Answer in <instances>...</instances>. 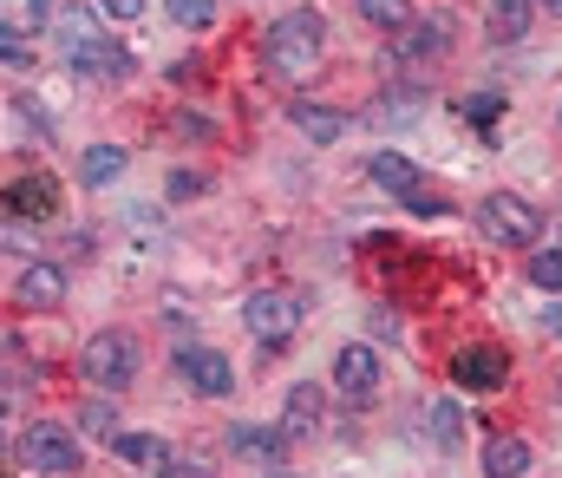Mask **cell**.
Returning <instances> with one entry per match:
<instances>
[{"mask_svg": "<svg viewBox=\"0 0 562 478\" xmlns=\"http://www.w3.org/2000/svg\"><path fill=\"white\" fill-rule=\"evenodd\" d=\"M79 433H99V440H112V433H119V407H112V400H86V413H79Z\"/></svg>", "mask_w": 562, "mask_h": 478, "instance_id": "cb8c5ba5", "label": "cell"}, {"mask_svg": "<svg viewBox=\"0 0 562 478\" xmlns=\"http://www.w3.org/2000/svg\"><path fill=\"white\" fill-rule=\"evenodd\" d=\"M288 119H294V132H307L314 145H334V138H347V112H334V105L294 99V105H288Z\"/></svg>", "mask_w": 562, "mask_h": 478, "instance_id": "4fadbf2b", "label": "cell"}, {"mask_svg": "<svg viewBox=\"0 0 562 478\" xmlns=\"http://www.w3.org/2000/svg\"><path fill=\"white\" fill-rule=\"evenodd\" d=\"M53 26H59V46H79V40H92V13H86V7H66Z\"/></svg>", "mask_w": 562, "mask_h": 478, "instance_id": "4316f807", "label": "cell"}, {"mask_svg": "<svg viewBox=\"0 0 562 478\" xmlns=\"http://www.w3.org/2000/svg\"><path fill=\"white\" fill-rule=\"evenodd\" d=\"M243 321H249V334H256V341L281 347V341H294V327H301V302H294V296H281V289H256V296L243 302Z\"/></svg>", "mask_w": 562, "mask_h": 478, "instance_id": "5b68a950", "label": "cell"}, {"mask_svg": "<svg viewBox=\"0 0 562 478\" xmlns=\"http://www.w3.org/2000/svg\"><path fill=\"white\" fill-rule=\"evenodd\" d=\"M543 327H550V334H557V341H562V296H557V302H550V309H543Z\"/></svg>", "mask_w": 562, "mask_h": 478, "instance_id": "1f68e13d", "label": "cell"}, {"mask_svg": "<svg viewBox=\"0 0 562 478\" xmlns=\"http://www.w3.org/2000/svg\"><path fill=\"white\" fill-rule=\"evenodd\" d=\"M406 210H413V216H445V197H438V190L419 177V184L406 190Z\"/></svg>", "mask_w": 562, "mask_h": 478, "instance_id": "83f0119b", "label": "cell"}, {"mask_svg": "<svg viewBox=\"0 0 562 478\" xmlns=\"http://www.w3.org/2000/svg\"><path fill=\"white\" fill-rule=\"evenodd\" d=\"M477 223H484L491 243H537L543 236V210L530 197H517V190H491L484 210H477Z\"/></svg>", "mask_w": 562, "mask_h": 478, "instance_id": "3957f363", "label": "cell"}, {"mask_svg": "<svg viewBox=\"0 0 562 478\" xmlns=\"http://www.w3.org/2000/svg\"><path fill=\"white\" fill-rule=\"evenodd\" d=\"M99 7H105L112 20H138V13H144V0H99Z\"/></svg>", "mask_w": 562, "mask_h": 478, "instance_id": "4dcf8cb0", "label": "cell"}, {"mask_svg": "<svg viewBox=\"0 0 562 478\" xmlns=\"http://www.w3.org/2000/svg\"><path fill=\"white\" fill-rule=\"evenodd\" d=\"M393 53H400V59H438V53H445V26H406Z\"/></svg>", "mask_w": 562, "mask_h": 478, "instance_id": "44dd1931", "label": "cell"}, {"mask_svg": "<svg viewBox=\"0 0 562 478\" xmlns=\"http://www.w3.org/2000/svg\"><path fill=\"white\" fill-rule=\"evenodd\" d=\"M321 420H327V393H321L314 380L288 387V400H281V440H314Z\"/></svg>", "mask_w": 562, "mask_h": 478, "instance_id": "9c48e42d", "label": "cell"}, {"mask_svg": "<svg viewBox=\"0 0 562 478\" xmlns=\"http://www.w3.org/2000/svg\"><path fill=\"white\" fill-rule=\"evenodd\" d=\"M425 426H431V440H438L445 453H451V446L464 440V413H458L451 400H431V407H425Z\"/></svg>", "mask_w": 562, "mask_h": 478, "instance_id": "ffe728a7", "label": "cell"}, {"mask_svg": "<svg viewBox=\"0 0 562 478\" xmlns=\"http://www.w3.org/2000/svg\"><path fill=\"white\" fill-rule=\"evenodd\" d=\"M281 446H288V440H281L276 426H229V453H236V459L276 466V459H281Z\"/></svg>", "mask_w": 562, "mask_h": 478, "instance_id": "9a60e30c", "label": "cell"}, {"mask_svg": "<svg viewBox=\"0 0 562 478\" xmlns=\"http://www.w3.org/2000/svg\"><path fill=\"white\" fill-rule=\"evenodd\" d=\"M112 453H119V466H132V473H170V466H177V446L157 440V433H112Z\"/></svg>", "mask_w": 562, "mask_h": 478, "instance_id": "8fae6325", "label": "cell"}, {"mask_svg": "<svg viewBox=\"0 0 562 478\" xmlns=\"http://www.w3.org/2000/svg\"><path fill=\"white\" fill-rule=\"evenodd\" d=\"M0 59H7V66H26V40H20L13 26H0Z\"/></svg>", "mask_w": 562, "mask_h": 478, "instance_id": "f546056e", "label": "cell"}, {"mask_svg": "<svg viewBox=\"0 0 562 478\" xmlns=\"http://www.w3.org/2000/svg\"><path fill=\"white\" fill-rule=\"evenodd\" d=\"M334 387H340L347 400H373V393H380V347H367V341L340 347V354H334Z\"/></svg>", "mask_w": 562, "mask_h": 478, "instance_id": "ba28073f", "label": "cell"}, {"mask_svg": "<svg viewBox=\"0 0 562 478\" xmlns=\"http://www.w3.org/2000/svg\"><path fill=\"white\" fill-rule=\"evenodd\" d=\"M524 473H530V446L517 433H497L484 446V478H524Z\"/></svg>", "mask_w": 562, "mask_h": 478, "instance_id": "2e32d148", "label": "cell"}, {"mask_svg": "<svg viewBox=\"0 0 562 478\" xmlns=\"http://www.w3.org/2000/svg\"><path fill=\"white\" fill-rule=\"evenodd\" d=\"M7 210H13V216H53V210H59V184H53L46 170H26V177L7 184Z\"/></svg>", "mask_w": 562, "mask_h": 478, "instance_id": "7c38bea8", "label": "cell"}, {"mask_svg": "<svg viewBox=\"0 0 562 478\" xmlns=\"http://www.w3.org/2000/svg\"><path fill=\"white\" fill-rule=\"evenodd\" d=\"M79 367H86L99 387H132V380H138V341H132L125 327H99V334L86 341Z\"/></svg>", "mask_w": 562, "mask_h": 478, "instance_id": "277c9868", "label": "cell"}, {"mask_svg": "<svg viewBox=\"0 0 562 478\" xmlns=\"http://www.w3.org/2000/svg\"><path fill=\"white\" fill-rule=\"evenodd\" d=\"M66 53V66L79 73V79H132V53H125V40H112V33H92V40H79V46H59Z\"/></svg>", "mask_w": 562, "mask_h": 478, "instance_id": "8992f818", "label": "cell"}, {"mask_svg": "<svg viewBox=\"0 0 562 478\" xmlns=\"http://www.w3.org/2000/svg\"><path fill=\"white\" fill-rule=\"evenodd\" d=\"M164 478H210V473H177V466H170V473H164Z\"/></svg>", "mask_w": 562, "mask_h": 478, "instance_id": "d6a6232c", "label": "cell"}, {"mask_svg": "<svg viewBox=\"0 0 562 478\" xmlns=\"http://www.w3.org/2000/svg\"><path fill=\"white\" fill-rule=\"evenodd\" d=\"M504 374H510V360H504L497 347H458V354H451V380H458V387H471V393L504 387Z\"/></svg>", "mask_w": 562, "mask_h": 478, "instance_id": "30bf717a", "label": "cell"}, {"mask_svg": "<svg viewBox=\"0 0 562 478\" xmlns=\"http://www.w3.org/2000/svg\"><path fill=\"white\" fill-rule=\"evenodd\" d=\"M20 302H26V309H59V302H66V269L26 263V269H20Z\"/></svg>", "mask_w": 562, "mask_h": 478, "instance_id": "5bb4252c", "label": "cell"}, {"mask_svg": "<svg viewBox=\"0 0 562 478\" xmlns=\"http://www.w3.org/2000/svg\"><path fill=\"white\" fill-rule=\"evenodd\" d=\"M497 112H504V99H497V92H491V99H484V92H477V99H464V119H477V125H491Z\"/></svg>", "mask_w": 562, "mask_h": 478, "instance_id": "f1b7e54d", "label": "cell"}, {"mask_svg": "<svg viewBox=\"0 0 562 478\" xmlns=\"http://www.w3.org/2000/svg\"><path fill=\"white\" fill-rule=\"evenodd\" d=\"M353 7H360V13H367L373 26H386V33L413 20V0H353Z\"/></svg>", "mask_w": 562, "mask_h": 478, "instance_id": "603a6c76", "label": "cell"}, {"mask_svg": "<svg viewBox=\"0 0 562 478\" xmlns=\"http://www.w3.org/2000/svg\"><path fill=\"white\" fill-rule=\"evenodd\" d=\"M543 7H550V13H557V20H562V0H543Z\"/></svg>", "mask_w": 562, "mask_h": 478, "instance_id": "836d02e7", "label": "cell"}, {"mask_svg": "<svg viewBox=\"0 0 562 478\" xmlns=\"http://www.w3.org/2000/svg\"><path fill=\"white\" fill-rule=\"evenodd\" d=\"M530 282L550 289V296H562V249H537V256H530Z\"/></svg>", "mask_w": 562, "mask_h": 478, "instance_id": "d4e9b609", "label": "cell"}, {"mask_svg": "<svg viewBox=\"0 0 562 478\" xmlns=\"http://www.w3.org/2000/svg\"><path fill=\"white\" fill-rule=\"evenodd\" d=\"M367 170H373V184H380V190H400V197L419 184V170L400 158V152H373V164H367Z\"/></svg>", "mask_w": 562, "mask_h": 478, "instance_id": "d6986e66", "label": "cell"}, {"mask_svg": "<svg viewBox=\"0 0 562 478\" xmlns=\"http://www.w3.org/2000/svg\"><path fill=\"white\" fill-rule=\"evenodd\" d=\"M79 177H86L92 190H105L112 177H125V152H119V145H92V152L79 158Z\"/></svg>", "mask_w": 562, "mask_h": 478, "instance_id": "ac0fdd59", "label": "cell"}, {"mask_svg": "<svg viewBox=\"0 0 562 478\" xmlns=\"http://www.w3.org/2000/svg\"><path fill=\"white\" fill-rule=\"evenodd\" d=\"M321 53H327V20L314 7H294V13H281L276 26H269V59H276L281 73H307Z\"/></svg>", "mask_w": 562, "mask_h": 478, "instance_id": "6da1fadb", "label": "cell"}, {"mask_svg": "<svg viewBox=\"0 0 562 478\" xmlns=\"http://www.w3.org/2000/svg\"><path fill=\"white\" fill-rule=\"evenodd\" d=\"M543 0H491V40H524L530 33V13H537Z\"/></svg>", "mask_w": 562, "mask_h": 478, "instance_id": "e0dca14e", "label": "cell"}, {"mask_svg": "<svg viewBox=\"0 0 562 478\" xmlns=\"http://www.w3.org/2000/svg\"><path fill=\"white\" fill-rule=\"evenodd\" d=\"M164 190H170V203H196V197L210 190V177H203V170H170Z\"/></svg>", "mask_w": 562, "mask_h": 478, "instance_id": "484cf974", "label": "cell"}, {"mask_svg": "<svg viewBox=\"0 0 562 478\" xmlns=\"http://www.w3.org/2000/svg\"><path fill=\"white\" fill-rule=\"evenodd\" d=\"M216 20V0H170V26H183V33H203Z\"/></svg>", "mask_w": 562, "mask_h": 478, "instance_id": "7402d4cb", "label": "cell"}, {"mask_svg": "<svg viewBox=\"0 0 562 478\" xmlns=\"http://www.w3.org/2000/svg\"><path fill=\"white\" fill-rule=\"evenodd\" d=\"M177 374H183L203 400H229V387H236V367H229L223 347H177Z\"/></svg>", "mask_w": 562, "mask_h": 478, "instance_id": "52a82bcc", "label": "cell"}, {"mask_svg": "<svg viewBox=\"0 0 562 478\" xmlns=\"http://www.w3.org/2000/svg\"><path fill=\"white\" fill-rule=\"evenodd\" d=\"M20 459L33 466V473H46V478H66V473H79V433L72 426H59V420H33L26 433H20Z\"/></svg>", "mask_w": 562, "mask_h": 478, "instance_id": "7a4b0ae2", "label": "cell"}]
</instances>
